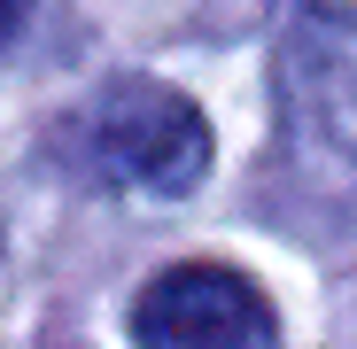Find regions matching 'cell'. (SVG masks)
<instances>
[{"instance_id": "cell-1", "label": "cell", "mask_w": 357, "mask_h": 349, "mask_svg": "<svg viewBox=\"0 0 357 349\" xmlns=\"http://www.w3.org/2000/svg\"><path fill=\"white\" fill-rule=\"evenodd\" d=\"M287 171L319 202H357V0H311L280 39Z\"/></svg>"}, {"instance_id": "cell-2", "label": "cell", "mask_w": 357, "mask_h": 349, "mask_svg": "<svg viewBox=\"0 0 357 349\" xmlns=\"http://www.w3.org/2000/svg\"><path fill=\"white\" fill-rule=\"evenodd\" d=\"M78 148L109 187H140V194H195L210 171L202 109L163 78H109L78 109Z\"/></svg>"}, {"instance_id": "cell-3", "label": "cell", "mask_w": 357, "mask_h": 349, "mask_svg": "<svg viewBox=\"0 0 357 349\" xmlns=\"http://www.w3.org/2000/svg\"><path fill=\"white\" fill-rule=\"evenodd\" d=\"M140 349H280V318L264 287L233 264H171L132 303Z\"/></svg>"}, {"instance_id": "cell-4", "label": "cell", "mask_w": 357, "mask_h": 349, "mask_svg": "<svg viewBox=\"0 0 357 349\" xmlns=\"http://www.w3.org/2000/svg\"><path fill=\"white\" fill-rule=\"evenodd\" d=\"M39 8H47V0H0V47H16L39 24Z\"/></svg>"}]
</instances>
